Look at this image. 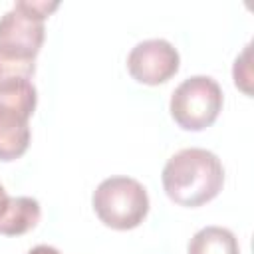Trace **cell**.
I'll list each match as a JSON object with an SVG mask.
<instances>
[{"label":"cell","mask_w":254,"mask_h":254,"mask_svg":"<svg viewBox=\"0 0 254 254\" xmlns=\"http://www.w3.org/2000/svg\"><path fill=\"white\" fill-rule=\"evenodd\" d=\"M161 181L173 202L194 208L220 192L224 185V167L212 151L189 147L177 151L165 163Z\"/></svg>","instance_id":"obj_1"},{"label":"cell","mask_w":254,"mask_h":254,"mask_svg":"<svg viewBox=\"0 0 254 254\" xmlns=\"http://www.w3.org/2000/svg\"><path fill=\"white\" fill-rule=\"evenodd\" d=\"M58 2L20 0L0 16V56L18 62H36L44 44V20L58 8Z\"/></svg>","instance_id":"obj_2"},{"label":"cell","mask_w":254,"mask_h":254,"mask_svg":"<svg viewBox=\"0 0 254 254\" xmlns=\"http://www.w3.org/2000/svg\"><path fill=\"white\" fill-rule=\"evenodd\" d=\"M97 218L115 230H131L143 222L149 212L145 187L131 177H109L101 181L91 196Z\"/></svg>","instance_id":"obj_3"},{"label":"cell","mask_w":254,"mask_h":254,"mask_svg":"<svg viewBox=\"0 0 254 254\" xmlns=\"http://www.w3.org/2000/svg\"><path fill=\"white\" fill-rule=\"evenodd\" d=\"M222 101V89L216 79L210 75H192L175 87L169 109L181 129L202 131L216 121Z\"/></svg>","instance_id":"obj_4"},{"label":"cell","mask_w":254,"mask_h":254,"mask_svg":"<svg viewBox=\"0 0 254 254\" xmlns=\"http://www.w3.org/2000/svg\"><path fill=\"white\" fill-rule=\"evenodd\" d=\"M36 101L38 95L32 81L0 91V161H14L26 153Z\"/></svg>","instance_id":"obj_5"},{"label":"cell","mask_w":254,"mask_h":254,"mask_svg":"<svg viewBox=\"0 0 254 254\" xmlns=\"http://www.w3.org/2000/svg\"><path fill=\"white\" fill-rule=\"evenodd\" d=\"M179 52L163 38L139 42L127 56V69L133 79L147 85H159L179 71Z\"/></svg>","instance_id":"obj_6"},{"label":"cell","mask_w":254,"mask_h":254,"mask_svg":"<svg viewBox=\"0 0 254 254\" xmlns=\"http://www.w3.org/2000/svg\"><path fill=\"white\" fill-rule=\"evenodd\" d=\"M40 202L32 196H10L0 214V234L20 236L40 220Z\"/></svg>","instance_id":"obj_7"},{"label":"cell","mask_w":254,"mask_h":254,"mask_svg":"<svg viewBox=\"0 0 254 254\" xmlns=\"http://www.w3.org/2000/svg\"><path fill=\"white\" fill-rule=\"evenodd\" d=\"M189 254H240L238 240L224 226H204L189 240Z\"/></svg>","instance_id":"obj_8"},{"label":"cell","mask_w":254,"mask_h":254,"mask_svg":"<svg viewBox=\"0 0 254 254\" xmlns=\"http://www.w3.org/2000/svg\"><path fill=\"white\" fill-rule=\"evenodd\" d=\"M36 71L34 62H18V60H6L0 56V91H6L10 87L22 85L26 81H32V75Z\"/></svg>","instance_id":"obj_9"},{"label":"cell","mask_w":254,"mask_h":254,"mask_svg":"<svg viewBox=\"0 0 254 254\" xmlns=\"http://www.w3.org/2000/svg\"><path fill=\"white\" fill-rule=\"evenodd\" d=\"M232 75H234L236 87H240L244 93H252V89H250V81H252V71H250V46H246L244 52L236 58Z\"/></svg>","instance_id":"obj_10"},{"label":"cell","mask_w":254,"mask_h":254,"mask_svg":"<svg viewBox=\"0 0 254 254\" xmlns=\"http://www.w3.org/2000/svg\"><path fill=\"white\" fill-rule=\"evenodd\" d=\"M28 254H62L58 248H54V246H48V244H38V246H34L32 250H28Z\"/></svg>","instance_id":"obj_11"},{"label":"cell","mask_w":254,"mask_h":254,"mask_svg":"<svg viewBox=\"0 0 254 254\" xmlns=\"http://www.w3.org/2000/svg\"><path fill=\"white\" fill-rule=\"evenodd\" d=\"M8 192L4 190V187L0 185V214H2V210H4V206H6V202H8Z\"/></svg>","instance_id":"obj_12"}]
</instances>
